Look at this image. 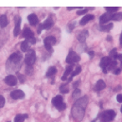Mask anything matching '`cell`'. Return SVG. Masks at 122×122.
Listing matches in <instances>:
<instances>
[{"mask_svg": "<svg viewBox=\"0 0 122 122\" xmlns=\"http://www.w3.org/2000/svg\"><path fill=\"white\" fill-rule=\"evenodd\" d=\"M88 104V97L87 96H83L82 97L77 99L75 101V103L72 106L71 109V115L74 118V120L80 122L81 121L84 117V114H85V108Z\"/></svg>", "mask_w": 122, "mask_h": 122, "instance_id": "6da1fadb", "label": "cell"}, {"mask_svg": "<svg viewBox=\"0 0 122 122\" xmlns=\"http://www.w3.org/2000/svg\"><path fill=\"white\" fill-rule=\"evenodd\" d=\"M22 61V55L19 52L12 53L7 61V69H9L10 72L17 70L18 68L16 67V65H18V67H20V61Z\"/></svg>", "mask_w": 122, "mask_h": 122, "instance_id": "7a4b0ae2", "label": "cell"}, {"mask_svg": "<svg viewBox=\"0 0 122 122\" xmlns=\"http://www.w3.org/2000/svg\"><path fill=\"white\" fill-rule=\"evenodd\" d=\"M97 117L100 122H110L116 117V112L114 110H106L101 112Z\"/></svg>", "mask_w": 122, "mask_h": 122, "instance_id": "3957f363", "label": "cell"}, {"mask_svg": "<svg viewBox=\"0 0 122 122\" xmlns=\"http://www.w3.org/2000/svg\"><path fill=\"white\" fill-rule=\"evenodd\" d=\"M52 104L59 110V111H63L64 109H66V104L63 102V98L61 95L56 96L53 99H52Z\"/></svg>", "mask_w": 122, "mask_h": 122, "instance_id": "277c9868", "label": "cell"}, {"mask_svg": "<svg viewBox=\"0 0 122 122\" xmlns=\"http://www.w3.org/2000/svg\"><path fill=\"white\" fill-rule=\"evenodd\" d=\"M80 60H81V57L79 56V54H77V53H76L75 51H73V50H70L69 53H68V55H67V57H66V59H65V61H66L67 63L73 65L74 63L80 61Z\"/></svg>", "mask_w": 122, "mask_h": 122, "instance_id": "5b68a950", "label": "cell"}, {"mask_svg": "<svg viewBox=\"0 0 122 122\" xmlns=\"http://www.w3.org/2000/svg\"><path fill=\"white\" fill-rule=\"evenodd\" d=\"M35 61H36V54H35L34 50H30V51H28V53H27V55H26V57H25V59H24L25 63H26L28 66H31V65L35 62Z\"/></svg>", "mask_w": 122, "mask_h": 122, "instance_id": "8992f818", "label": "cell"}, {"mask_svg": "<svg viewBox=\"0 0 122 122\" xmlns=\"http://www.w3.org/2000/svg\"><path fill=\"white\" fill-rule=\"evenodd\" d=\"M55 44H56V38L53 37V36H48V37L45 38V40H44L45 47H46V49L47 51H49V52L52 51L51 47H52V46L55 45Z\"/></svg>", "mask_w": 122, "mask_h": 122, "instance_id": "52a82bcc", "label": "cell"}, {"mask_svg": "<svg viewBox=\"0 0 122 122\" xmlns=\"http://www.w3.org/2000/svg\"><path fill=\"white\" fill-rule=\"evenodd\" d=\"M113 61L112 59H110L109 57H103L102 59H101V61H100V67L102 68V71H103V73H107L108 71H107V67L109 66V64L111 63V61Z\"/></svg>", "mask_w": 122, "mask_h": 122, "instance_id": "ba28073f", "label": "cell"}, {"mask_svg": "<svg viewBox=\"0 0 122 122\" xmlns=\"http://www.w3.org/2000/svg\"><path fill=\"white\" fill-rule=\"evenodd\" d=\"M4 81L6 84H8L10 86H14L17 83V78L13 75H9L4 79Z\"/></svg>", "mask_w": 122, "mask_h": 122, "instance_id": "9c48e42d", "label": "cell"}, {"mask_svg": "<svg viewBox=\"0 0 122 122\" xmlns=\"http://www.w3.org/2000/svg\"><path fill=\"white\" fill-rule=\"evenodd\" d=\"M14 21H15V27L13 30V35L15 37H17L21 31V18L19 16H17V17H15Z\"/></svg>", "mask_w": 122, "mask_h": 122, "instance_id": "30bf717a", "label": "cell"}, {"mask_svg": "<svg viewBox=\"0 0 122 122\" xmlns=\"http://www.w3.org/2000/svg\"><path fill=\"white\" fill-rule=\"evenodd\" d=\"M10 97L12 99H21V98L25 97V93L20 89H17V90H14L10 93Z\"/></svg>", "mask_w": 122, "mask_h": 122, "instance_id": "8fae6325", "label": "cell"}, {"mask_svg": "<svg viewBox=\"0 0 122 122\" xmlns=\"http://www.w3.org/2000/svg\"><path fill=\"white\" fill-rule=\"evenodd\" d=\"M111 20H112V14L109 13V12H105V13H103L99 17V23H100V25H105V24H107Z\"/></svg>", "mask_w": 122, "mask_h": 122, "instance_id": "7c38bea8", "label": "cell"}, {"mask_svg": "<svg viewBox=\"0 0 122 122\" xmlns=\"http://www.w3.org/2000/svg\"><path fill=\"white\" fill-rule=\"evenodd\" d=\"M53 24H54V22H53V19H52V17L50 15L43 24H41V27H42L43 30H49L53 26Z\"/></svg>", "mask_w": 122, "mask_h": 122, "instance_id": "4fadbf2b", "label": "cell"}, {"mask_svg": "<svg viewBox=\"0 0 122 122\" xmlns=\"http://www.w3.org/2000/svg\"><path fill=\"white\" fill-rule=\"evenodd\" d=\"M22 35H23V37L26 38L27 40H30L31 38H34V33H33V31L31 30L30 29H29V28H25V29H24Z\"/></svg>", "mask_w": 122, "mask_h": 122, "instance_id": "5bb4252c", "label": "cell"}, {"mask_svg": "<svg viewBox=\"0 0 122 122\" xmlns=\"http://www.w3.org/2000/svg\"><path fill=\"white\" fill-rule=\"evenodd\" d=\"M72 71H73V65H71V64L67 65L66 68H65V71H64V73H63V75L61 77V80L62 81H66L68 79V76L71 75Z\"/></svg>", "mask_w": 122, "mask_h": 122, "instance_id": "9a60e30c", "label": "cell"}, {"mask_svg": "<svg viewBox=\"0 0 122 122\" xmlns=\"http://www.w3.org/2000/svg\"><path fill=\"white\" fill-rule=\"evenodd\" d=\"M95 18V16L93 15V14H87V15H85V16H83L82 18H81V20L80 21V25L81 26H84V25H86L89 21H91Z\"/></svg>", "mask_w": 122, "mask_h": 122, "instance_id": "2e32d148", "label": "cell"}, {"mask_svg": "<svg viewBox=\"0 0 122 122\" xmlns=\"http://www.w3.org/2000/svg\"><path fill=\"white\" fill-rule=\"evenodd\" d=\"M105 87H106L105 82H104L102 80H99V81H97V83H96L94 89H95V91L96 92H99V91H101V90H103Z\"/></svg>", "mask_w": 122, "mask_h": 122, "instance_id": "e0dca14e", "label": "cell"}, {"mask_svg": "<svg viewBox=\"0 0 122 122\" xmlns=\"http://www.w3.org/2000/svg\"><path fill=\"white\" fill-rule=\"evenodd\" d=\"M28 20H29V22H30V24L31 26H36V25L39 23L38 17H37L36 14H34V13H31V14H30V15L28 16Z\"/></svg>", "mask_w": 122, "mask_h": 122, "instance_id": "ac0fdd59", "label": "cell"}, {"mask_svg": "<svg viewBox=\"0 0 122 122\" xmlns=\"http://www.w3.org/2000/svg\"><path fill=\"white\" fill-rule=\"evenodd\" d=\"M113 24L112 23H108V24H105V25H99L98 27V30L100 31H104V32H109L113 29Z\"/></svg>", "mask_w": 122, "mask_h": 122, "instance_id": "d6986e66", "label": "cell"}, {"mask_svg": "<svg viewBox=\"0 0 122 122\" xmlns=\"http://www.w3.org/2000/svg\"><path fill=\"white\" fill-rule=\"evenodd\" d=\"M81 72V65H78L75 69H73V71H72V73H71V75H70V77H69V79H68V82H70V81H72L73 77L79 75Z\"/></svg>", "mask_w": 122, "mask_h": 122, "instance_id": "ffe728a7", "label": "cell"}, {"mask_svg": "<svg viewBox=\"0 0 122 122\" xmlns=\"http://www.w3.org/2000/svg\"><path fill=\"white\" fill-rule=\"evenodd\" d=\"M87 37H88V30H83L80 32V34L78 35V40L81 43H84Z\"/></svg>", "mask_w": 122, "mask_h": 122, "instance_id": "44dd1931", "label": "cell"}, {"mask_svg": "<svg viewBox=\"0 0 122 122\" xmlns=\"http://www.w3.org/2000/svg\"><path fill=\"white\" fill-rule=\"evenodd\" d=\"M9 24V21H8V18L6 16V14H2L0 16V27L2 29H5Z\"/></svg>", "mask_w": 122, "mask_h": 122, "instance_id": "7402d4cb", "label": "cell"}, {"mask_svg": "<svg viewBox=\"0 0 122 122\" xmlns=\"http://www.w3.org/2000/svg\"><path fill=\"white\" fill-rule=\"evenodd\" d=\"M56 73H57V68H56L55 66H50V67L48 68V70H47L46 76L47 78H50V77H53Z\"/></svg>", "mask_w": 122, "mask_h": 122, "instance_id": "603a6c76", "label": "cell"}, {"mask_svg": "<svg viewBox=\"0 0 122 122\" xmlns=\"http://www.w3.org/2000/svg\"><path fill=\"white\" fill-rule=\"evenodd\" d=\"M29 116L27 114H19L14 117V122H23L26 118H28Z\"/></svg>", "mask_w": 122, "mask_h": 122, "instance_id": "cb8c5ba5", "label": "cell"}, {"mask_svg": "<svg viewBox=\"0 0 122 122\" xmlns=\"http://www.w3.org/2000/svg\"><path fill=\"white\" fill-rule=\"evenodd\" d=\"M21 50H22L23 52H28V51H30V46H29V43H28L27 40H26V41H23V42L21 43Z\"/></svg>", "mask_w": 122, "mask_h": 122, "instance_id": "d4e9b609", "label": "cell"}, {"mask_svg": "<svg viewBox=\"0 0 122 122\" xmlns=\"http://www.w3.org/2000/svg\"><path fill=\"white\" fill-rule=\"evenodd\" d=\"M117 56H118V54H117V48L112 49V50L110 51V53H109V58L112 59V60H115V61H116V59H117Z\"/></svg>", "mask_w": 122, "mask_h": 122, "instance_id": "484cf974", "label": "cell"}, {"mask_svg": "<svg viewBox=\"0 0 122 122\" xmlns=\"http://www.w3.org/2000/svg\"><path fill=\"white\" fill-rule=\"evenodd\" d=\"M112 20H114V21H121L122 12H116V13L112 14Z\"/></svg>", "mask_w": 122, "mask_h": 122, "instance_id": "4316f807", "label": "cell"}, {"mask_svg": "<svg viewBox=\"0 0 122 122\" xmlns=\"http://www.w3.org/2000/svg\"><path fill=\"white\" fill-rule=\"evenodd\" d=\"M60 92L61 94H67L69 92V88H68V83L67 84H61L60 86Z\"/></svg>", "mask_w": 122, "mask_h": 122, "instance_id": "83f0119b", "label": "cell"}, {"mask_svg": "<svg viewBox=\"0 0 122 122\" xmlns=\"http://www.w3.org/2000/svg\"><path fill=\"white\" fill-rule=\"evenodd\" d=\"M117 65V61L113 60V61H111V63L109 64V66L107 67V71H108V70H112V71H114V70L116 69Z\"/></svg>", "mask_w": 122, "mask_h": 122, "instance_id": "f1b7e54d", "label": "cell"}, {"mask_svg": "<svg viewBox=\"0 0 122 122\" xmlns=\"http://www.w3.org/2000/svg\"><path fill=\"white\" fill-rule=\"evenodd\" d=\"M119 8L118 7H106L105 8V10H107V12L109 13H112V12H117V10H118Z\"/></svg>", "mask_w": 122, "mask_h": 122, "instance_id": "f546056e", "label": "cell"}, {"mask_svg": "<svg viewBox=\"0 0 122 122\" xmlns=\"http://www.w3.org/2000/svg\"><path fill=\"white\" fill-rule=\"evenodd\" d=\"M81 94V91L80 90V89H75L74 92H73V95H72V97L73 98H76V97H80V95Z\"/></svg>", "mask_w": 122, "mask_h": 122, "instance_id": "4dcf8cb0", "label": "cell"}, {"mask_svg": "<svg viewBox=\"0 0 122 122\" xmlns=\"http://www.w3.org/2000/svg\"><path fill=\"white\" fill-rule=\"evenodd\" d=\"M89 10H90L89 8H87V9H83V10H79L77 13H78V15H82V14H85Z\"/></svg>", "mask_w": 122, "mask_h": 122, "instance_id": "1f68e13d", "label": "cell"}, {"mask_svg": "<svg viewBox=\"0 0 122 122\" xmlns=\"http://www.w3.org/2000/svg\"><path fill=\"white\" fill-rule=\"evenodd\" d=\"M74 25H76V22H73V23H71V24L68 25V27H67V30L69 31V32H71L72 30L74 29V27H75Z\"/></svg>", "mask_w": 122, "mask_h": 122, "instance_id": "d6a6232c", "label": "cell"}, {"mask_svg": "<svg viewBox=\"0 0 122 122\" xmlns=\"http://www.w3.org/2000/svg\"><path fill=\"white\" fill-rule=\"evenodd\" d=\"M17 76H18V78H19V81H20V82H21V83L25 82V77H24L23 75H21L20 73H17Z\"/></svg>", "mask_w": 122, "mask_h": 122, "instance_id": "836d02e7", "label": "cell"}, {"mask_svg": "<svg viewBox=\"0 0 122 122\" xmlns=\"http://www.w3.org/2000/svg\"><path fill=\"white\" fill-rule=\"evenodd\" d=\"M4 105H5V98L3 96L0 95V108H2Z\"/></svg>", "mask_w": 122, "mask_h": 122, "instance_id": "e575fe53", "label": "cell"}, {"mask_svg": "<svg viewBox=\"0 0 122 122\" xmlns=\"http://www.w3.org/2000/svg\"><path fill=\"white\" fill-rule=\"evenodd\" d=\"M26 70H27V74H29V75L32 74V71H33V69H32V67H31V66H28V67L26 68Z\"/></svg>", "mask_w": 122, "mask_h": 122, "instance_id": "d590c367", "label": "cell"}, {"mask_svg": "<svg viewBox=\"0 0 122 122\" xmlns=\"http://www.w3.org/2000/svg\"><path fill=\"white\" fill-rule=\"evenodd\" d=\"M117 100L119 102V103H122V94H118L117 96Z\"/></svg>", "mask_w": 122, "mask_h": 122, "instance_id": "8d00e7d4", "label": "cell"}, {"mask_svg": "<svg viewBox=\"0 0 122 122\" xmlns=\"http://www.w3.org/2000/svg\"><path fill=\"white\" fill-rule=\"evenodd\" d=\"M120 71H121V69H120V68H116V69L113 71V73H114L115 75H118V74L120 73Z\"/></svg>", "mask_w": 122, "mask_h": 122, "instance_id": "74e56055", "label": "cell"}, {"mask_svg": "<svg viewBox=\"0 0 122 122\" xmlns=\"http://www.w3.org/2000/svg\"><path fill=\"white\" fill-rule=\"evenodd\" d=\"M28 41V43H31V44H35L36 43V39L35 38H31V39H30V40H27Z\"/></svg>", "mask_w": 122, "mask_h": 122, "instance_id": "f35d334b", "label": "cell"}, {"mask_svg": "<svg viewBox=\"0 0 122 122\" xmlns=\"http://www.w3.org/2000/svg\"><path fill=\"white\" fill-rule=\"evenodd\" d=\"M80 82H81L80 81H76V82H74V83H73V87H74L75 89H77V88H78V85L80 84Z\"/></svg>", "mask_w": 122, "mask_h": 122, "instance_id": "ab89813d", "label": "cell"}, {"mask_svg": "<svg viewBox=\"0 0 122 122\" xmlns=\"http://www.w3.org/2000/svg\"><path fill=\"white\" fill-rule=\"evenodd\" d=\"M88 54H89V56H90V58H93V57H94V55H95V53H94V51H88Z\"/></svg>", "mask_w": 122, "mask_h": 122, "instance_id": "60d3db41", "label": "cell"}, {"mask_svg": "<svg viewBox=\"0 0 122 122\" xmlns=\"http://www.w3.org/2000/svg\"><path fill=\"white\" fill-rule=\"evenodd\" d=\"M121 89H122V86H121V85H118V86H117V88H116L114 91L116 92V91H118V90H121Z\"/></svg>", "mask_w": 122, "mask_h": 122, "instance_id": "b9f144b4", "label": "cell"}, {"mask_svg": "<svg viewBox=\"0 0 122 122\" xmlns=\"http://www.w3.org/2000/svg\"><path fill=\"white\" fill-rule=\"evenodd\" d=\"M117 59H119L120 62L122 63V54H118V56H117Z\"/></svg>", "mask_w": 122, "mask_h": 122, "instance_id": "7bdbcfd3", "label": "cell"}, {"mask_svg": "<svg viewBox=\"0 0 122 122\" xmlns=\"http://www.w3.org/2000/svg\"><path fill=\"white\" fill-rule=\"evenodd\" d=\"M74 9H76L75 7H69V8H67V10H74Z\"/></svg>", "mask_w": 122, "mask_h": 122, "instance_id": "ee69618b", "label": "cell"}, {"mask_svg": "<svg viewBox=\"0 0 122 122\" xmlns=\"http://www.w3.org/2000/svg\"><path fill=\"white\" fill-rule=\"evenodd\" d=\"M107 41L111 42V41H112V37H111V36H108V37H107Z\"/></svg>", "mask_w": 122, "mask_h": 122, "instance_id": "f6af8a7d", "label": "cell"}, {"mask_svg": "<svg viewBox=\"0 0 122 122\" xmlns=\"http://www.w3.org/2000/svg\"><path fill=\"white\" fill-rule=\"evenodd\" d=\"M119 40H120V45H121V46H122V32H121V35H120V38H119Z\"/></svg>", "mask_w": 122, "mask_h": 122, "instance_id": "bcb514c9", "label": "cell"}, {"mask_svg": "<svg viewBox=\"0 0 122 122\" xmlns=\"http://www.w3.org/2000/svg\"><path fill=\"white\" fill-rule=\"evenodd\" d=\"M97 117L96 119H94V120H93V121H92V122H96V121H97Z\"/></svg>", "mask_w": 122, "mask_h": 122, "instance_id": "7dc6e473", "label": "cell"}, {"mask_svg": "<svg viewBox=\"0 0 122 122\" xmlns=\"http://www.w3.org/2000/svg\"><path fill=\"white\" fill-rule=\"evenodd\" d=\"M120 111H121V113H122V107L120 108Z\"/></svg>", "mask_w": 122, "mask_h": 122, "instance_id": "c3c4849f", "label": "cell"}, {"mask_svg": "<svg viewBox=\"0 0 122 122\" xmlns=\"http://www.w3.org/2000/svg\"><path fill=\"white\" fill-rule=\"evenodd\" d=\"M9 122H10V121H9Z\"/></svg>", "mask_w": 122, "mask_h": 122, "instance_id": "681fc988", "label": "cell"}]
</instances>
